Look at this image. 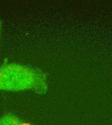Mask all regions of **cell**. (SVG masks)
<instances>
[{
	"instance_id": "obj_1",
	"label": "cell",
	"mask_w": 112,
	"mask_h": 125,
	"mask_svg": "<svg viewBox=\"0 0 112 125\" xmlns=\"http://www.w3.org/2000/svg\"><path fill=\"white\" fill-rule=\"evenodd\" d=\"M46 87L43 75L30 68L17 64L0 67V90L16 91L35 88L42 92Z\"/></svg>"
},
{
	"instance_id": "obj_2",
	"label": "cell",
	"mask_w": 112,
	"mask_h": 125,
	"mask_svg": "<svg viewBox=\"0 0 112 125\" xmlns=\"http://www.w3.org/2000/svg\"><path fill=\"white\" fill-rule=\"evenodd\" d=\"M0 125H24L17 117L5 115L0 118Z\"/></svg>"
},
{
	"instance_id": "obj_3",
	"label": "cell",
	"mask_w": 112,
	"mask_h": 125,
	"mask_svg": "<svg viewBox=\"0 0 112 125\" xmlns=\"http://www.w3.org/2000/svg\"><path fill=\"white\" fill-rule=\"evenodd\" d=\"M0 28H1V26H0Z\"/></svg>"
}]
</instances>
